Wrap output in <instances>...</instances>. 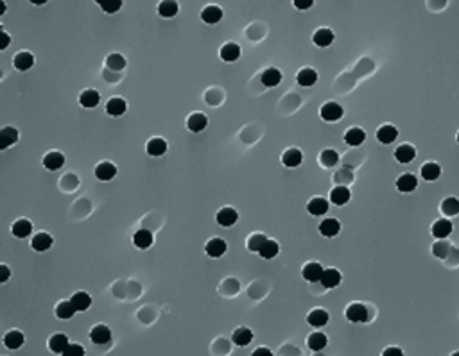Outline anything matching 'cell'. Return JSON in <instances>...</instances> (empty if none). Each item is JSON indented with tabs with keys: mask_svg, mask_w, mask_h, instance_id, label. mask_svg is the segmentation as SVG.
I'll list each match as a JSON object with an SVG mask.
<instances>
[{
	"mask_svg": "<svg viewBox=\"0 0 459 356\" xmlns=\"http://www.w3.org/2000/svg\"><path fill=\"white\" fill-rule=\"evenodd\" d=\"M301 161H303V154H301V150H298V149H287L285 152L282 154V163L289 168L300 167Z\"/></svg>",
	"mask_w": 459,
	"mask_h": 356,
	"instance_id": "obj_20",
	"label": "cell"
},
{
	"mask_svg": "<svg viewBox=\"0 0 459 356\" xmlns=\"http://www.w3.org/2000/svg\"><path fill=\"white\" fill-rule=\"evenodd\" d=\"M106 66L110 70H115V72H120V70L126 66V59L122 58L120 54H110L106 59Z\"/></svg>",
	"mask_w": 459,
	"mask_h": 356,
	"instance_id": "obj_47",
	"label": "cell"
},
{
	"mask_svg": "<svg viewBox=\"0 0 459 356\" xmlns=\"http://www.w3.org/2000/svg\"><path fill=\"white\" fill-rule=\"evenodd\" d=\"M397 138H398V129L391 124L382 125V128L377 131V140L380 143H384V145H390V143H393Z\"/></svg>",
	"mask_w": 459,
	"mask_h": 356,
	"instance_id": "obj_8",
	"label": "cell"
},
{
	"mask_svg": "<svg viewBox=\"0 0 459 356\" xmlns=\"http://www.w3.org/2000/svg\"><path fill=\"white\" fill-rule=\"evenodd\" d=\"M321 118L327 122H337L341 120V116L345 115L343 108L337 104V102H327V104L321 106V111H320Z\"/></svg>",
	"mask_w": 459,
	"mask_h": 356,
	"instance_id": "obj_2",
	"label": "cell"
},
{
	"mask_svg": "<svg viewBox=\"0 0 459 356\" xmlns=\"http://www.w3.org/2000/svg\"><path fill=\"white\" fill-rule=\"evenodd\" d=\"M11 233L16 238H27L33 233V224L29 220H26V218H20V220H16L11 225Z\"/></svg>",
	"mask_w": 459,
	"mask_h": 356,
	"instance_id": "obj_32",
	"label": "cell"
},
{
	"mask_svg": "<svg viewBox=\"0 0 459 356\" xmlns=\"http://www.w3.org/2000/svg\"><path fill=\"white\" fill-rule=\"evenodd\" d=\"M221 18H223V9L219 6H206L201 11V20L208 26H213V23H219Z\"/></svg>",
	"mask_w": 459,
	"mask_h": 356,
	"instance_id": "obj_11",
	"label": "cell"
},
{
	"mask_svg": "<svg viewBox=\"0 0 459 356\" xmlns=\"http://www.w3.org/2000/svg\"><path fill=\"white\" fill-rule=\"evenodd\" d=\"M117 175V167L110 161H103L95 167V177L99 181H111Z\"/></svg>",
	"mask_w": 459,
	"mask_h": 356,
	"instance_id": "obj_6",
	"label": "cell"
},
{
	"mask_svg": "<svg viewBox=\"0 0 459 356\" xmlns=\"http://www.w3.org/2000/svg\"><path fill=\"white\" fill-rule=\"evenodd\" d=\"M457 142H459V133H457Z\"/></svg>",
	"mask_w": 459,
	"mask_h": 356,
	"instance_id": "obj_56",
	"label": "cell"
},
{
	"mask_svg": "<svg viewBox=\"0 0 459 356\" xmlns=\"http://www.w3.org/2000/svg\"><path fill=\"white\" fill-rule=\"evenodd\" d=\"M450 233H452V222L448 220V217L438 218V220L432 224V235L436 240H443V238H447Z\"/></svg>",
	"mask_w": 459,
	"mask_h": 356,
	"instance_id": "obj_5",
	"label": "cell"
},
{
	"mask_svg": "<svg viewBox=\"0 0 459 356\" xmlns=\"http://www.w3.org/2000/svg\"><path fill=\"white\" fill-rule=\"evenodd\" d=\"M312 41H314V45L320 47V48L330 47V45L334 43V33H332L330 29H327V27H323V29H320V31L314 33Z\"/></svg>",
	"mask_w": 459,
	"mask_h": 356,
	"instance_id": "obj_12",
	"label": "cell"
},
{
	"mask_svg": "<svg viewBox=\"0 0 459 356\" xmlns=\"http://www.w3.org/2000/svg\"><path fill=\"white\" fill-rule=\"evenodd\" d=\"M294 6H296V9H301V11H305V9H310L314 6V0H293Z\"/></svg>",
	"mask_w": 459,
	"mask_h": 356,
	"instance_id": "obj_50",
	"label": "cell"
},
{
	"mask_svg": "<svg viewBox=\"0 0 459 356\" xmlns=\"http://www.w3.org/2000/svg\"><path fill=\"white\" fill-rule=\"evenodd\" d=\"M239 58H240V47L239 45L233 43V41L223 45V48H221V59H223V61L233 63V61H237Z\"/></svg>",
	"mask_w": 459,
	"mask_h": 356,
	"instance_id": "obj_23",
	"label": "cell"
},
{
	"mask_svg": "<svg viewBox=\"0 0 459 356\" xmlns=\"http://www.w3.org/2000/svg\"><path fill=\"white\" fill-rule=\"evenodd\" d=\"M346 319L350 322H368L370 320V310L360 302H353L346 308Z\"/></svg>",
	"mask_w": 459,
	"mask_h": 356,
	"instance_id": "obj_1",
	"label": "cell"
},
{
	"mask_svg": "<svg viewBox=\"0 0 459 356\" xmlns=\"http://www.w3.org/2000/svg\"><path fill=\"white\" fill-rule=\"evenodd\" d=\"M187 125L192 133H201V131H205L206 125H208V118H206L205 113H192V115L188 116Z\"/></svg>",
	"mask_w": 459,
	"mask_h": 356,
	"instance_id": "obj_10",
	"label": "cell"
},
{
	"mask_svg": "<svg viewBox=\"0 0 459 356\" xmlns=\"http://www.w3.org/2000/svg\"><path fill=\"white\" fill-rule=\"evenodd\" d=\"M328 208H330V204H328V200L323 199V197H314V199H310L309 204H307V211H309L310 215H316V217L325 215L328 211Z\"/></svg>",
	"mask_w": 459,
	"mask_h": 356,
	"instance_id": "obj_17",
	"label": "cell"
},
{
	"mask_svg": "<svg viewBox=\"0 0 459 356\" xmlns=\"http://www.w3.org/2000/svg\"><path fill=\"white\" fill-rule=\"evenodd\" d=\"M68 338H66V335L63 333H56L51 337V340H49V347H51L52 352H56V354H63L65 352V349L68 347Z\"/></svg>",
	"mask_w": 459,
	"mask_h": 356,
	"instance_id": "obj_24",
	"label": "cell"
},
{
	"mask_svg": "<svg viewBox=\"0 0 459 356\" xmlns=\"http://www.w3.org/2000/svg\"><path fill=\"white\" fill-rule=\"evenodd\" d=\"M31 2H33L34 6H43V4H47L49 0H31Z\"/></svg>",
	"mask_w": 459,
	"mask_h": 356,
	"instance_id": "obj_55",
	"label": "cell"
},
{
	"mask_svg": "<svg viewBox=\"0 0 459 356\" xmlns=\"http://www.w3.org/2000/svg\"><path fill=\"white\" fill-rule=\"evenodd\" d=\"M265 235H262V233H255V235H251L250 238H248V249H250L251 252H258L262 249V245L265 244Z\"/></svg>",
	"mask_w": 459,
	"mask_h": 356,
	"instance_id": "obj_45",
	"label": "cell"
},
{
	"mask_svg": "<svg viewBox=\"0 0 459 356\" xmlns=\"http://www.w3.org/2000/svg\"><path fill=\"white\" fill-rule=\"evenodd\" d=\"M70 301H72L74 308L78 310V312H86V310L92 306V297H90L86 292H78V294H74Z\"/></svg>",
	"mask_w": 459,
	"mask_h": 356,
	"instance_id": "obj_36",
	"label": "cell"
},
{
	"mask_svg": "<svg viewBox=\"0 0 459 356\" xmlns=\"http://www.w3.org/2000/svg\"><path fill=\"white\" fill-rule=\"evenodd\" d=\"M320 283L323 285L325 288H335L339 283H341V272H339L337 269H325Z\"/></svg>",
	"mask_w": 459,
	"mask_h": 356,
	"instance_id": "obj_21",
	"label": "cell"
},
{
	"mask_svg": "<svg viewBox=\"0 0 459 356\" xmlns=\"http://www.w3.org/2000/svg\"><path fill=\"white\" fill-rule=\"evenodd\" d=\"M296 81L300 86H305V88H309L312 86V84H316L318 81V72L312 68H301L300 72H298L296 75Z\"/></svg>",
	"mask_w": 459,
	"mask_h": 356,
	"instance_id": "obj_31",
	"label": "cell"
},
{
	"mask_svg": "<svg viewBox=\"0 0 459 356\" xmlns=\"http://www.w3.org/2000/svg\"><path fill=\"white\" fill-rule=\"evenodd\" d=\"M307 344H309V347L312 349V351H321V349L328 344L327 335L321 333V331H314V333H310L309 338H307Z\"/></svg>",
	"mask_w": 459,
	"mask_h": 356,
	"instance_id": "obj_38",
	"label": "cell"
},
{
	"mask_svg": "<svg viewBox=\"0 0 459 356\" xmlns=\"http://www.w3.org/2000/svg\"><path fill=\"white\" fill-rule=\"evenodd\" d=\"M180 11V6H178L176 0H162L158 6V13L163 18H174Z\"/></svg>",
	"mask_w": 459,
	"mask_h": 356,
	"instance_id": "obj_34",
	"label": "cell"
},
{
	"mask_svg": "<svg viewBox=\"0 0 459 356\" xmlns=\"http://www.w3.org/2000/svg\"><path fill=\"white\" fill-rule=\"evenodd\" d=\"M133 244L138 249H149L153 245V233L149 229H140L133 236Z\"/></svg>",
	"mask_w": 459,
	"mask_h": 356,
	"instance_id": "obj_30",
	"label": "cell"
},
{
	"mask_svg": "<svg viewBox=\"0 0 459 356\" xmlns=\"http://www.w3.org/2000/svg\"><path fill=\"white\" fill-rule=\"evenodd\" d=\"M278 251H280V247H278V244H276L275 240H265V244L262 245V249L260 251H258V255L262 256V258H265V260H271V258H275L276 255H278Z\"/></svg>",
	"mask_w": 459,
	"mask_h": 356,
	"instance_id": "obj_43",
	"label": "cell"
},
{
	"mask_svg": "<svg viewBox=\"0 0 459 356\" xmlns=\"http://www.w3.org/2000/svg\"><path fill=\"white\" fill-rule=\"evenodd\" d=\"M205 251L210 258H221V256L226 252V242H224L223 238H212V240H208V244H206Z\"/></svg>",
	"mask_w": 459,
	"mask_h": 356,
	"instance_id": "obj_13",
	"label": "cell"
},
{
	"mask_svg": "<svg viewBox=\"0 0 459 356\" xmlns=\"http://www.w3.org/2000/svg\"><path fill=\"white\" fill-rule=\"evenodd\" d=\"M384 354H402V349H397V347H390V349H386V351H384Z\"/></svg>",
	"mask_w": 459,
	"mask_h": 356,
	"instance_id": "obj_54",
	"label": "cell"
},
{
	"mask_svg": "<svg viewBox=\"0 0 459 356\" xmlns=\"http://www.w3.org/2000/svg\"><path fill=\"white\" fill-rule=\"evenodd\" d=\"M416 186H418V179H416L413 174H402L400 177L397 179V188L400 190L402 193L415 192Z\"/></svg>",
	"mask_w": 459,
	"mask_h": 356,
	"instance_id": "obj_25",
	"label": "cell"
},
{
	"mask_svg": "<svg viewBox=\"0 0 459 356\" xmlns=\"http://www.w3.org/2000/svg\"><path fill=\"white\" fill-rule=\"evenodd\" d=\"M95 2L101 6V9H103L104 13H108V15H115V13L122 8V0H95Z\"/></svg>",
	"mask_w": 459,
	"mask_h": 356,
	"instance_id": "obj_46",
	"label": "cell"
},
{
	"mask_svg": "<svg viewBox=\"0 0 459 356\" xmlns=\"http://www.w3.org/2000/svg\"><path fill=\"white\" fill-rule=\"evenodd\" d=\"M99 102H101L99 91L92 90V88H90V90H85L81 95H79V104H81L83 108H88V109L90 108H95Z\"/></svg>",
	"mask_w": 459,
	"mask_h": 356,
	"instance_id": "obj_28",
	"label": "cell"
},
{
	"mask_svg": "<svg viewBox=\"0 0 459 356\" xmlns=\"http://www.w3.org/2000/svg\"><path fill=\"white\" fill-rule=\"evenodd\" d=\"M215 220H217V224L223 225V227H232V225L239 220V213H237L233 208L226 206V208H223V210H219V213L215 215Z\"/></svg>",
	"mask_w": 459,
	"mask_h": 356,
	"instance_id": "obj_3",
	"label": "cell"
},
{
	"mask_svg": "<svg viewBox=\"0 0 459 356\" xmlns=\"http://www.w3.org/2000/svg\"><path fill=\"white\" fill-rule=\"evenodd\" d=\"M4 344H6V347H8V349H18V347H22V344H23V333H20V331H16V329L9 331V333L4 337Z\"/></svg>",
	"mask_w": 459,
	"mask_h": 356,
	"instance_id": "obj_42",
	"label": "cell"
},
{
	"mask_svg": "<svg viewBox=\"0 0 459 356\" xmlns=\"http://www.w3.org/2000/svg\"><path fill=\"white\" fill-rule=\"evenodd\" d=\"M253 354H255V356H258V354L271 356V351H269V349H265V347H258V349H255V351H253Z\"/></svg>",
	"mask_w": 459,
	"mask_h": 356,
	"instance_id": "obj_53",
	"label": "cell"
},
{
	"mask_svg": "<svg viewBox=\"0 0 459 356\" xmlns=\"http://www.w3.org/2000/svg\"><path fill=\"white\" fill-rule=\"evenodd\" d=\"M31 245H33V249L38 252L49 251V249L52 247V236L49 235V233H38V235L33 238V242H31Z\"/></svg>",
	"mask_w": 459,
	"mask_h": 356,
	"instance_id": "obj_27",
	"label": "cell"
},
{
	"mask_svg": "<svg viewBox=\"0 0 459 356\" xmlns=\"http://www.w3.org/2000/svg\"><path fill=\"white\" fill-rule=\"evenodd\" d=\"M432 252L438 256V258L445 260V258H447V256H448V252H450V245H448V242L440 240V242H436V244H434Z\"/></svg>",
	"mask_w": 459,
	"mask_h": 356,
	"instance_id": "obj_48",
	"label": "cell"
},
{
	"mask_svg": "<svg viewBox=\"0 0 459 356\" xmlns=\"http://www.w3.org/2000/svg\"><path fill=\"white\" fill-rule=\"evenodd\" d=\"M9 279V267L0 265V283H6Z\"/></svg>",
	"mask_w": 459,
	"mask_h": 356,
	"instance_id": "obj_51",
	"label": "cell"
},
{
	"mask_svg": "<svg viewBox=\"0 0 459 356\" xmlns=\"http://www.w3.org/2000/svg\"><path fill=\"white\" fill-rule=\"evenodd\" d=\"M339 231H341V222L337 218H325L320 224V233L327 238H332V236H337Z\"/></svg>",
	"mask_w": 459,
	"mask_h": 356,
	"instance_id": "obj_9",
	"label": "cell"
},
{
	"mask_svg": "<svg viewBox=\"0 0 459 356\" xmlns=\"http://www.w3.org/2000/svg\"><path fill=\"white\" fill-rule=\"evenodd\" d=\"M395 158H397L398 163H411L416 158V149L409 143H404L395 150Z\"/></svg>",
	"mask_w": 459,
	"mask_h": 356,
	"instance_id": "obj_26",
	"label": "cell"
},
{
	"mask_svg": "<svg viewBox=\"0 0 459 356\" xmlns=\"http://www.w3.org/2000/svg\"><path fill=\"white\" fill-rule=\"evenodd\" d=\"M323 270L325 269L320 265V263L312 262V263H307V265L303 267L301 276H303L307 281H310V283H318V281L321 279V276H323Z\"/></svg>",
	"mask_w": 459,
	"mask_h": 356,
	"instance_id": "obj_7",
	"label": "cell"
},
{
	"mask_svg": "<svg viewBox=\"0 0 459 356\" xmlns=\"http://www.w3.org/2000/svg\"><path fill=\"white\" fill-rule=\"evenodd\" d=\"M63 165H65V156L61 152H58V150H52V152H49L43 158V167L47 170H59Z\"/></svg>",
	"mask_w": 459,
	"mask_h": 356,
	"instance_id": "obj_18",
	"label": "cell"
},
{
	"mask_svg": "<svg viewBox=\"0 0 459 356\" xmlns=\"http://www.w3.org/2000/svg\"><path fill=\"white\" fill-rule=\"evenodd\" d=\"M233 344L237 345H248L251 344V340H253V331L250 329V327H237L235 331H233Z\"/></svg>",
	"mask_w": 459,
	"mask_h": 356,
	"instance_id": "obj_37",
	"label": "cell"
},
{
	"mask_svg": "<svg viewBox=\"0 0 459 356\" xmlns=\"http://www.w3.org/2000/svg\"><path fill=\"white\" fill-rule=\"evenodd\" d=\"M76 312H78V310L74 308L72 301H63V302H59V304L56 306V315H58L59 319H63V320L72 319V317L76 315Z\"/></svg>",
	"mask_w": 459,
	"mask_h": 356,
	"instance_id": "obj_41",
	"label": "cell"
},
{
	"mask_svg": "<svg viewBox=\"0 0 459 356\" xmlns=\"http://www.w3.org/2000/svg\"><path fill=\"white\" fill-rule=\"evenodd\" d=\"M441 213L445 217H455L459 213V200L455 197H447V199L441 202Z\"/></svg>",
	"mask_w": 459,
	"mask_h": 356,
	"instance_id": "obj_40",
	"label": "cell"
},
{
	"mask_svg": "<svg viewBox=\"0 0 459 356\" xmlns=\"http://www.w3.org/2000/svg\"><path fill=\"white\" fill-rule=\"evenodd\" d=\"M260 81L264 86L268 88H275L282 83V72L278 68H265L260 75Z\"/></svg>",
	"mask_w": 459,
	"mask_h": 356,
	"instance_id": "obj_14",
	"label": "cell"
},
{
	"mask_svg": "<svg viewBox=\"0 0 459 356\" xmlns=\"http://www.w3.org/2000/svg\"><path fill=\"white\" fill-rule=\"evenodd\" d=\"M420 172H422V177L425 179V181H436V179L441 175V167L438 163H432V161H430V163L423 165Z\"/></svg>",
	"mask_w": 459,
	"mask_h": 356,
	"instance_id": "obj_39",
	"label": "cell"
},
{
	"mask_svg": "<svg viewBox=\"0 0 459 356\" xmlns=\"http://www.w3.org/2000/svg\"><path fill=\"white\" fill-rule=\"evenodd\" d=\"M146 150L149 156L160 158L167 152V142L163 138H151L146 145Z\"/></svg>",
	"mask_w": 459,
	"mask_h": 356,
	"instance_id": "obj_16",
	"label": "cell"
},
{
	"mask_svg": "<svg viewBox=\"0 0 459 356\" xmlns=\"http://www.w3.org/2000/svg\"><path fill=\"white\" fill-rule=\"evenodd\" d=\"M337 161H339V154L335 152L334 149H325L323 152H321V156H320V163L323 165L325 168L334 167Z\"/></svg>",
	"mask_w": 459,
	"mask_h": 356,
	"instance_id": "obj_44",
	"label": "cell"
},
{
	"mask_svg": "<svg viewBox=\"0 0 459 356\" xmlns=\"http://www.w3.org/2000/svg\"><path fill=\"white\" fill-rule=\"evenodd\" d=\"M350 197H352V192H350L346 186H337V188H334L330 193V200H332V204H335V206H345V204L350 200Z\"/></svg>",
	"mask_w": 459,
	"mask_h": 356,
	"instance_id": "obj_33",
	"label": "cell"
},
{
	"mask_svg": "<svg viewBox=\"0 0 459 356\" xmlns=\"http://www.w3.org/2000/svg\"><path fill=\"white\" fill-rule=\"evenodd\" d=\"M126 109H128V104H126V100H124V98H120V97L110 98V100H108V104H106V113H108V115H111V116L124 115Z\"/></svg>",
	"mask_w": 459,
	"mask_h": 356,
	"instance_id": "obj_29",
	"label": "cell"
},
{
	"mask_svg": "<svg viewBox=\"0 0 459 356\" xmlns=\"http://www.w3.org/2000/svg\"><path fill=\"white\" fill-rule=\"evenodd\" d=\"M364 140H366V133H364V129H360V128H350L345 135V142L348 143L350 147L363 145Z\"/></svg>",
	"mask_w": 459,
	"mask_h": 356,
	"instance_id": "obj_19",
	"label": "cell"
},
{
	"mask_svg": "<svg viewBox=\"0 0 459 356\" xmlns=\"http://www.w3.org/2000/svg\"><path fill=\"white\" fill-rule=\"evenodd\" d=\"M328 320H330V315H328V313L325 312L323 308L312 310V312L309 313V317H307V322H309L312 327H323V326H327Z\"/></svg>",
	"mask_w": 459,
	"mask_h": 356,
	"instance_id": "obj_15",
	"label": "cell"
},
{
	"mask_svg": "<svg viewBox=\"0 0 459 356\" xmlns=\"http://www.w3.org/2000/svg\"><path fill=\"white\" fill-rule=\"evenodd\" d=\"M90 340L93 342V344H108V342L111 340V329L106 326V324H97V326H93V329L90 331Z\"/></svg>",
	"mask_w": 459,
	"mask_h": 356,
	"instance_id": "obj_4",
	"label": "cell"
},
{
	"mask_svg": "<svg viewBox=\"0 0 459 356\" xmlns=\"http://www.w3.org/2000/svg\"><path fill=\"white\" fill-rule=\"evenodd\" d=\"M9 41H11L9 34L6 33L4 29H2V45H0V48H2V50H4V48H8V47H9Z\"/></svg>",
	"mask_w": 459,
	"mask_h": 356,
	"instance_id": "obj_52",
	"label": "cell"
},
{
	"mask_svg": "<svg viewBox=\"0 0 459 356\" xmlns=\"http://www.w3.org/2000/svg\"><path fill=\"white\" fill-rule=\"evenodd\" d=\"M18 142V131L15 128H4L0 133V149H8Z\"/></svg>",
	"mask_w": 459,
	"mask_h": 356,
	"instance_id": "obj_35",
	"label": "cell"
},
{
	"mask_svg": "<svg viewBox=\"0 0 459 356\" xmlns=\"http://www.w3.org/2000/svg\"><path fill=\"white\" fill-rule=\"evenodd\" d=\"M13 65H15L16 70H20V72H26V70H29L31 66L34 65V56L31 54V52H18V54L15 56V59H13Z\"/></svg>",
	"mask_w": 459,
	"mask_h": 356,
	"instance_id": "obj_22",
	"label": "cell"
},
{
	"mask_svg": "<svg viewBox=\"0 0 459 356\" xmlns=\"http://www.w3.org/2000/svg\"><path fill=\"white\" fill-rule=\"evenodd\" d=\"M63 354L65 356H83L85 354V349H83L79 344H68V347L65 349Z\"/></svg>",
	"mask_w": 459,
	"mask_h": 356,
	"instance_id": "obj_49",
	"label": "cell"
}]
</instances>
